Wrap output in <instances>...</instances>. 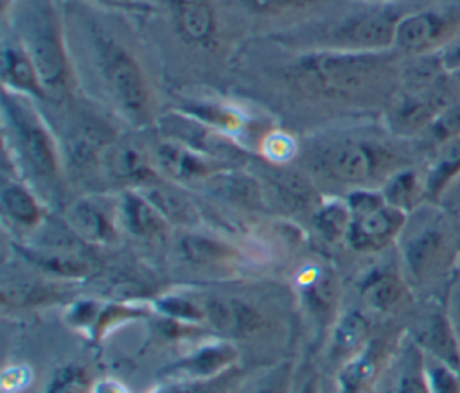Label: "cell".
Instances as JSON below:
<instances>
[{"mask_svg": "<svg viewBox=\"0 0 460 393\" xmlns=\"http://www.w3.org/2000/svg\"><path fill=\"white\" fill-rule=\"evenodd\" d=\"M309 167L320 176L352 188H374L395 170L402 169L399 156L388 145L363 140L343 138L323 144L309 151Z\"/></svg>", "mask_w": 460, "mask_h": 393, "instance_id": "cell-3", "label": "cell"}, {"mask_svg": "<svg viewBox=\"0 0 460 393\" xmlns=\"http://www.w3.org/2000/svg\"><path fill=\"white\" fill-rule=\"evenodd\" d=\"M397 242L404 276L411 284H426L455 264L453 224L440 210L419 206L410 212Z\"/></svg>", "mask_w": 460, "mask_h": 393, "instance_id": "cell-4", "label": "cell"}, {"mask_svg": "<svg viewBox=\"0 0 460 393\" xmlns=\"http://www.w3.org/2000/svg\"><path fill=\"white\" fill-rule=\"evenodd\" d=\"M2 79L5 90L11 93L22 97L47 99L40 74L23 45H4Z\"/></svg>", "mask_w": 460, "mask_h": 393, "instance_id": "cell-26", "label": "cell"}, {"mask_svg": "<svg viewBox=\"0 0 460 393\" xmlns=\"http://www.w3.org/2000/svg\"><path fill=\"white\" fill-rule=\"evenodd\" d=\"M4 217L23 230H34L45 221V208L36 192L22 181H5L0 194Z\"/></svg>", "mask_w": 460, "mask_h": 393, "instance_id": "cell-28", "label": "cell"}, {"mask_svg": "<svg viewBox=\"0 0 460 393\" xmlns=\"http://www.w3.org/2000/svg\"><path fill=\"white\" fill-rule=\"evenodd\" d=\"M410 341L428 357H433L460 371V343L447 310L426 309L408 330Z\"/></svg>", "mask_w": 460, "mask_h": 393, "instance_id": "cell-13", "label": "cell"}, {"mask_svg": "<svg viewBox=\"0 0 460 393\" xmlns=\"http://www.w3.org/2000/svg\"><path fill=\"white\" fill-rule=\"evenodd\" d=\"M102 301H104V298H95V296H79V298L68 300L63 309V323L70 330H74L88 339V336L97 321V316L101 312Z\"/></svg>", "mask_w": 460, "mask_h": 393, "instance_id": "cell-39", "label": "cell"}, {"mask_svg": "<svg viewBox=\"0 0 460 393\" xmlns=\"http://www.w3.org/2000/svg\"><path fill=\"white\" fill-rule=\"evenodd\" d=\"M435 142V145H442L449 140L460 138V100L447 104L426 129Z\"/></svg>", "mask_w": 460, "mask_h": 393, "instance_id": "cell-41", "label": "cell"}, {"mask_svg": "<svg viewBox=\"0 0 460 393\" xmlns=\"http://www.w3.org/2000/svg\"><path fill=\"white\" fill-rule=\"evenodd\" d=\"M138 190L158 208V212L164 215V219L169 224H178V226L189 228L199 221L192 203L181 192H178L174 187H171L164 178H160L155 183H149Z\"/></svg>", "mask_w": 460, "mask_h": 393, "instance_id": "cell-30", "label": "cell"}, {"mask_svg": "<svg viewBox=\"0 0 460 393\" xmlns=\"http://www.w3.org/2000/svg\"><path fill=\"white\" fill-rule=\"evenodd\" d=\"M363 303L379 314H392L410 301V282L404 273L392 267H376L368 271L359 285Z\"/></svg>", "mask_w": 460, "mask_h": 393, "instance_id": "cell-21", "label": "cell"}, {"mask_svg": "<svg viewBox=\"0 0 460 393\" xmlns=\"http://www.w3.org/2000/svg\"><path fill=\"white\" fill-rule=\"evenodd\" d=\"M352 214L347 244L358 253H374L397 242L408 214L388 205L379 188H352L345 196Z\"/></svg>", "mask_w": 460, "mask_h": 393, "instance_id": "cell-6", "label": "cell"}, {"mask_svg": "<svg viewBox=\"0 0 460 393\" xmlns=\"http://www.w3.org/2000/svg\"><path fill=\"white\" fill-rule=\"evenodd\" d=\"M153 314H155V309L151 300L104 298L97 321L88 336V341L95 346H101L119 328L138 323V321H147Z\"/></svg>", "mask_w": 460, "mask_h": 393, "instance_id": "cell-23", "label": "cell"}, {"mask_svg": "<svg viewBox=\"0 0 460 393\" xmlns=\"http://www.w3.org/2000/svg\"><path fill=\"white\" fill-rule=\"evenodd\" d=\"M298 75L318 92L352 97L383 90L388 83H399L401 72L385 52L336 48L304 56L298 63Z\"/></svg>", "mask_w": 460, "mask_h": 393, "instance_id": "cell-1", "label": "cell"}, {"mask_svg": "<svg viewBox=\"0 0 460 393\" xmlns=\"http://www.w3.org/2000/svg\"><path fill=\"white\" fill-rule=\"evenodd\" d=\"M289 393H325L323 382H322V371L313 362L311 355H305L302 362L296 361Z\"/></svg>", "mask_w": 460, "mask_h": 393, "instance_id": "cell-43", "label": "cell"}, {"mask_svg": "<svg viewBox=\"0 0 460 393\" xmlns=\"http://www.w3.org/2000/svg\"><path fill=\"white\" fill-rule=\"evenodd\" d=\"M352 214L343 196H331L320 201L313 214V224L318 235L329 244L347 242Z\"/></svg>", "mask_w": 460, "mask_h": 393, "instance_id": "cell-34", "label": "cell"}, {"mask_svg": "<svg viewBox=\"0 0 460 393\" xmlns=\"http://www.w3.org/2000/svg\"><path fill=\"white\" fill-rule=\"evenodd\" d=\"M295 368L296 359L284 357L255 371L248 370L235 393H289Z\"/></svg>", "mask_w": 460, "mask_h": 393, "instance_id": "cell-33", "label": "cell"}, {"mask_svg": "<svg viewBox=\"0 0 460 393\" xmlns=\"http://www.w3.org/2000/svg\"><path fill=\"white\" fill-rule=\"evenodd\" d=\"M449 81H451V86L460 93V70L451 72V74H449Z\"/></svg>", "mask_w": 460, "mask_h": 393, "instance_id": "cell-49", "label": "cell"}, {"mask_svg": "<svg viewBox=\"0 0 460 393\" xmlns=\"http://www.w3.org/2000/svg\"><path fill=\"white\" fill-rule=\"evenodd\" d=\"M401 355V370L394 393H429L422 368V352L408 339Z\"/></svg>", "mask_w": 460, "mask_h": 393, "instance_id": "cell-40", "label": "cell"}, {"mask_svg": "<svg viewBox=\"0 0 460 393\" xmlns=\"http://www.w3.org/2000/svg\"><path fill=\"white\" fill-rule=\"evenodd\" d=\"M149 154L156 172L172 183H201L214 172L232 167L167 136L156 140Z\"/></svg>", "mask_w": 460, "mask_h": 393, "instance_id": "cell-12", "label": "cell"}, {"mask_svg": "<svg viewBox=\"0 0 460 393\" xmlns=\"http://www.w3.org/2000/svg\"><path fill=\"white\" fill-rule=\"evenodd\" d=\"M31 384V368L23 364L5 366L2 371V391L22 393Z\"/></svg>", "mask_w": 460, "mask_h": 393, "instance_id": "cell-44", "label": "cell"}, {"mask_svg": "<svg viewBox=\"0 0 460 393\" xmlns=\"http://www.w3.org/2000/svg\"><path fill=\"white\" fill-rule=\"evenodd\" d=\"M246 373L239 366L212 380H160L147 393H235Z\"/></svg>", "mask_w": 460, "mask_h": 393, "instance_id": "cell-37", "label": "cell"}, {"mask_svg": "<svg viewBox=\"0 0 460 393\" xmlns=\"http://www.w3.org/2000/svg\"><path fill=\"white\" fill-rule=\"evenodd\" d=\"M115 206L119 226L129 235L142 240H155L165 235L169 223L138 188H122Z\"/></svg>", "mask_w": 460, "mask_h": 393, "instance_id": "cell-19", "label": "cell"}, {"mask_svg": "<svg viewBox=\"0 0 460 393\" xmlns=\"http://www.w3.org/2000/svg\"><path fill=\"white\" fill-rule=\"evenodd\" d=\"M20 257L43 275L59 282H77L90 275L92 267L75 251H66L61 248H16Z\"/></svg>", "mask_w": 460, "mask_h": 393, "instance_id": "cell-25", "label": "cell"}, {"mask_svg": "<svg viewBox=\"0 0 460 393\" xmlns=\"http://www.w3.org/2000/svg\"><path fill=\"white\" fill-rule=\"evenodd\" d=\"M386 350L372 337L368 346L332 373V393H365L383 371Z\"/></svg>", "mask_w": 460, "mask_h": 393, "instance_id": "cell-22", "label": "cell"}, {"mask_svg": "<svg viewBox=\"0 0 460 393\" xmlns=\"http://www.w3.org/2000/svg\"><path fill=\"white\" fill-rule=\"evenodd\" d=\"M372 341V328L367 316L356 309L341 310L323 345V362L329 371L340 370L359 355Z\"/></svg>", "mask_w": 460, "mask_h": 393, "instance_id": "cell-17", "label": "cell"}, {"mask_svg": "<svg viewBox=\"0 0 460 393\" xmlns=\"http://www.w3.org/2000/svg\"><path fill=\"white\" fill-rule=\"evenodd\" d=\"M101 70L119 113L135 126H149L155 120L153 100L137 59L120 45L104 41L101 47Z\"/></svg>", "mask_w": 460, "mask_h": 393, "instance_id": "cell-7", "label": "cell"}, {"mask_svg": "<svg viewBox=\"0 0 460 393\" xmlns=\"http://www.w3.org/2000/svg\"><path fill=\"white\" fill-rule=\"evenodd\" d=\"M176 251L185 264L205 271L235 267L243 258L241 251L234 244L190 230H185L178 235Z\"/></svg>", "mask_w": 460, "mask_h": 393, "instance_id": "cell-20", "label": "cell"}, {"mask_svg": "<svg viewBox=\"0 0 460 393\" xmlns=\"http://www.w3.org/2000/svg\"><path fill=\"white\" fill-rule=\"evenodd\" d=\"M261 153L268 162L284 165L296 154V144L289 135L282 131H271L262 138Z\"/></svg>", "mask_w": 460, "mask_h": 393, "instance_id": "cell-42", "label": "cell"}, {"mask_svg": "<svg viewBox=\"0 0 460 393\" xmlns=\"http://www.w3.org/2000/svg\"><path fill=\"white\" fill-rule=\"evenodd\" d=\"M385 201L406 214L417 210L420 203L428 197L424 178H420L410 167H402L390 174L379 187Z\"/></svg>", "mask_w": 460, "mask_h": 393, "instance_id": "cell-31", "label": "cell"}, {"mask_svg": "<svg viewBox=\"0 0 460 393\" xmlns=\"http://www.w3.org/2000/svg\"><path fill=\"white\" fill-rule=\"evenodd\" d=\"M90 393H131V389L117 377L102 375L95 377Z\"/></svg>", "mask_w": 460, "mask_h": 393, "instance_id": "cell-46", "label": "cell"}, {"mask_svg": "<svg viewBox=\"0 0 460 393\" xmlns=\"http://www.w3.org/2000/svg\"><path fill=\"white\" fill-rule=\"evenodd\" d=\"M365 393H377V388H376V386H372V388H368Z\"/></svg>", "mask_w": 460, "mask_h": 393, "instance_id": "cell-51", "label": "cell"}, {"mask_svg": "<svg viewBox=\"0 0 460 393\" xmlns=\"http://www.w3.org/2000/svg\"><path fill=\"white\" fill-rule=\"evenodd\" d=\"M455 34V22L433 11H419L397 20L394 47L408 56L433 54L435 48L449 45Z\"/></svg>", "mask_w": 460, "mask_h": 393, "instance_id": "cell-14", "label": "cell"}, {"mask_svg": "<svg viewBox=\"0 0 460 393\" xmlns=\"http://www.w3.org/2000/svg\"><path fill=\"white\" fill-rule=\"evenodd\" d=\"M250 9L262 13V14H277L289 9L304 7L313 0H246Z\"/></svg>", "mask_w": 460, "mask_h": 393, "instance_id": "cell-45", "label": "cell"}, {"mask_svg": "<svg viewBox=\"0 0 460 393\" xmlns=\"http://www.w3.org/2000/svg\"><path fill=\"white\" fill-rule=\"evenodd\" d=\"M66 296V287L59 280L16 278L2 284L4 310H27L41 305H52L59 303Z\"/></svg>", "mask_w": 460, "mask_h": 393, "instance_id": "cell-24", "label": "cell"}, {"mask_svg": "<svg viewBox=\"0 0 460 393\" xmlns=\"http://www.w3.org/2000/svg\"><path fill=\"white\" fill-rule=\"evenodd\" d=\"M207 327L235 345L264 341L273 332L270 312L250 298L199 293Z\"/></svg>", "mask_w": 460, "mask_h": 393, "instance_id": "cell-9", "label": "cell"}, {"mask_svg": "<svg viewBox=\"0 0 460 393\" xmlns=\"http://www.w3.org/2000/svg\"><path fill=\"white\" fill-rule=\"evenodd\" d=\"M205 188L216 197L228 201L232 205L246 206V208H261L264 203L261 183L234 167L221 169L201 181Z\"/></svg>", "mask_w": 460, "mask_h": 393, "instance_id": "cell-27", "label": "cell"}, {"mask_svg": "<svg viewBox=\"0 0 460 393\" xmlns=\"http://www.w3.org/2000/svg\"><path fill=\"white\" fill-rule=\"evenodd\" d=\"M155 314L167 316L178 321L207 325L205 309L199 293L194 291H167L151 300Z\"/></svg>", "mask_w": 460, "mask_h": 393, "instance_id": "cell-36", "label": "cell"}, {"mask_svg": "<svg viewBox=\"0 0 460 393\" xmlns=\"http://www.w3.org/2000/svg\"><path fill=\"white\" fill-rule=\"evenodd\" d=\"M176 27L181 38L194 45H207L216 32L212 0H172Z\"/></svg>", "mask_w": 460, "mask_h": 393, "instance_id": "cell-29", "label": "cell"}, {"mask_svg": "<svg viewBox=\"0 0 460 393\" xmlns=\"http://www.w3.org/2000/svg\"><path fill=\"white\" fill-rule=\"evenodd\" d=\"M399 18L388 11H370L349 20L338 31L340 48L359 52H383L394 45Z\"/></svg>", "mask_w": 460, "mask_h": 393, "instance_id": "cell-18", "label": "cell"}, {"mask_svg": "<svg viewBox=\"0 0 460 393\" xmlns=\"http://www.w3.org/2000/svg\"><path fill=\"white\" fill-rule=\"evenodd\" d=\"M451 319H453V325H455V330H456V336H458V343H460V284L456 285V291H455V296H451Z\"/></svg>", "mask_w": 460, "mask_h": 393, "instance_id": "cell-48", "label": "cell"}, {"mask_svg": "<svg viewBox=\"0 0 460 393\" xmlns=\"http://www.w3.org/2000/svg\"><path fill=\"white\" fill-rule=\"evenodd\" d=\"M277 169L279 170H275L271 183L277 188L280 199L289 206L314 214L322 197L318 196L311 179L295 169H282L280 165Z\"/></svg>", "mask_w": 460, "mask_h": 393, "instance_id": "cell-35", "label": "cell"}, {"mask_svg": "<svg viewBox=\"0 0 460 393\" xmlns=\"http://www.w3.org/2000/svg\"><path fill=\"white\" fill-rule=\"evenodd\" d=\"M460 176V138L449 140L438 145L435 158L431 160L424 187L428 199H438Z\"/></svg>", "mask_w": 460, "mask_h": 393, "instance_id": "cell-32", "label": "cell"}, {"mask_svg": "<svg viewBox=\"0 0 460 393\" xmlns=\"http://www.w3.org/2000/svg\"><path fill=\"white\" fill-rule=\"evenodd\" d=\"M293 287L302 321L311 332V345L320 352L341 312L340 282L332 269L307 264L296 271Z\"/></svg>", "mask_w": 460, "mask_h": 393, "instance_id": "cell-8", "label": "cell"}, {"mask_svg": "<svg viewBox=\"0 0 460 393\" xmlns=\"http://www.w3.org/2000/svg\"><path fill=\"white\" fill-rule=\"evenodd\" d=\"M93 380L95 375L86 364L68 361L50 373L41 393H90Z\"/></svg>", "mask_w": 460, "mask_h": 393, "instance_id": "cell-38", "label": "cell"}, {"mask_svg": "<svg viewBox=\"0 0 460 393\" xmlns=\"http://www.w3.org/2000/svg\"><path fill=\"white\" fill-rule=\"evenodd\" d=\"M440 59H442V63H444V66L449 74L460 70V39L451 41L449 45H446L444 52L440 54Z\"/></svg>", "mask_w": 460, "mask_h": 393, "instance_id": "cell-47", "label": "cell"}, {"mask_svg": "<svg viewBox=\"0 0 460 393\" xmlns=\"http://www.w3.org/2000/svg\"><path fill=\"white\" fill-rule=\"evenodd\" d=\"M65 221L72 235L93 246H104L117 237V206L93 196L72 201L65 210Z\"/></svg>", "mask_w": 460, "mask_h": 393, "instance_id": "cell-16", "label": "cell"}, {"mask_svg": "<svg viewBox=\"0 0 460 393\" xmlns=\"http://www.w3.org/2000/svg\"><path fill=\"white\" fill-rule=\"evenodd\" d=\"M23 48L31 56L47 99L63 100L70 93V65L59 23L49 0H34L22 22Z\"/></svg>", "mask_w": 460, "mask_h": 393, "instance_id": "cell-5", "label": "cell"}, {"mask_svg": "<svg viewBox=\"0 0 460 393\" xmlns=\"http://www.w3.org/2000/svg\"><path fill=\"white\" fill-rule=\"evenodd\" d=\"M104 2H110V4H129L131 0H104Z\"/></svg>", "mask_w": 460, "mask_h": 393, "instance_id": "cell-50", "label": "cell"}, {"mask_svg": "<svg viewBox=\"0 0 460 393\" xmlns=\"http://www.w3.org/2000/svg\"><path fill=\"white\" fill-rule=\"evenodd\" d=\"M4 113L14 163L29 179L45 185L47 192L59 190L63 178L59 145L45 120L31 102L11 92L4 99Z\"/></svg>", "mask_w": 460, "mask_h": 393, "instance_id": "cell-2", "label": "cell"}, {"mask_svg": "<svg viewBox=\"0 0 460 393\" xmlns=\"http://www.w3.org/2000/svg\"><path fill=\"white\" fill-rule=\"evenodd\" d=\"M241 366V348L230 339L210 336L158 371L160 380H212Z\"/></svg>", "mask_w": 460, "mask_h": 393, "instance_id": "cell-10", "label": "cell"}, {"mask_svg": "<svg viewBox=\"0 0 460 393\" xmlns=\"http://www.w3.org/2000/svg\"><path fill=\"white\" fill-rule=\"evenodd\" d=\"M453 100L447 84L435 88H411L399 84L386 100V124L397 136H413L426 131L435 117Z\"/></svg>", "mask_w": 460, "mask_h": 393, "instance_id": "cell-11", "label": "cell"}, {"mask_svg": "<svg viewBox=\"0 0 460 393\" xmlns=\"http://www.w3.org/2000/svg\"><path fill=\"white\" fill-rule=\"evenodd\" d=\"M99 172L124 188H142L162 178L153 165L149 151L126 140H113L104 149Z\"/></svg>", "mask_w": 460, "mask_h": 393, "instance_id": "cell-15", "label": "cell"}]
</instances>
